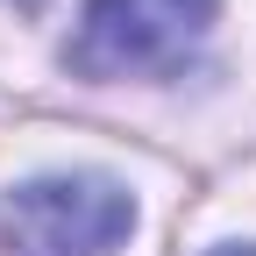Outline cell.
<instances>
[{"label": "cell", "instance_id": "obj_1", "mask_svg": "<svg viewBox=\"0 0 256 256\" xmlns=\"http://www.w3.org/2000/svg\"><path fill=\"white\" fill-rule=\"evenodd\" d=\"M220 0H86L64 64L78 78H178L200 57Z\"/></svg>", "mask_w": 256, "mask_h": 256}, {"label": "cell", "instance_id": "obj_2", "mask_svg": "<svg viewBox=\"0 0 256 256\" xmlns=\"http://www.w3.org/2000/svg\"><path fill=\"white\" fill-rule=\"evenodd\" d=\"M136 228V206L114 178H28L0 206V242L8 256H114Z\"/></svg>", "mask_w": 256, "mask_h": 256}, {"label": "cell", "instance_id": "obj_3", "mask_svg": "<svg viewBox=\"0 0 256 256\" xmlns=\"http://www.w3.org/2000/svg\"><path fill=\"white\" fill-rule=\"evenodd\" d=\"M214 256H256V249H214Z\"/></svg>", "mask_w": 256, "mask_h": 256}]
</instances>
